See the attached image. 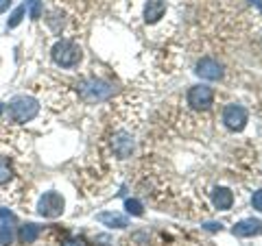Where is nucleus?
I'll use <instances>...</instances> for the list:
<instances>
[{
	"mask_svg": "<svg viewBox=\"0 0 262 246\" xmlns=\"http://www.w3.org/2000/svg\"><path fill=\"white\" fill-rule=\"evenodd\" d=\"M37 111H39L37 101H33V98H27V96L13 98L11 105H9V118H11V122H18V125L33 120V118L37 116Z\"/></svg>",
	"mask_w": 262,
	"mask_h": 246,
	"instance_id": "2",
	"label": "nucleus"
},
{
	"mask_svg": "<svg viewBox=\"0 0 262 246\" xmlns=\"http://www.w3.org/2000/svg\"><path fill=\"white\" fill-rule=\"evenodd\" d=\"M112 151L120 159L131 157V153H134V137L129 133H116L112 137Z\"/></svg>",
	"mask_w": 262,
	"mask_h": 246,
	"instance_id": "8",
	"label": "nucleus"
},
{
	"mask_svg": "<svg viewBox=\"0 0 262 246\" xmlns=\"http://www.w3.org/2000/svg\"><path fill=\"white\" fill-rule=\"evenodd\" d=\"M11 177H13V172H11V166H9V159L0 157V185L9 183Z\"/></svg>",
	"mask_w": 262,
	"mask_h": 246,
	"instance_id": "14",
	"label": "nucleus"
},
{
	"mask_svg": "<svg viewBox=\"0 0 262 246\" xmlns=\"http://www.w3.org/2000/svg\"><path fill=\"white\" fill-rule=\"evenodd\" d=\"M125 209L129 211L131 216H142V214H144L140 201H136V199H127V201H125Z\"/></svg>",
	"mask_w": 262,
	"mask_h": 246,
	"instance_id": "15",
	"label": "nucleus"
},
{
	"mask_svg": "<svg viewBox=\"0 0 262 246\" xmlns=\"http://www.w3.org/2000/svg\"><path fill=\"white\" fill-rule=\"evenodd\" d=\"M39 237V227L37 225H24L20 229V242L22 244H33Z\"/></svg>",
	"mask_w": 262,
	"mask_h": 246,
	"instance_id": "13",
	"label": "nucleus"
},
{
	"mask_svg": "<svg viewBox=\"0 0 262 246\" xmlns=\"http://www.w3.org/2000/svg\"><path fill=\"white\" fill-rule=\"evenodd\" d=\"M221 227H223L221 223H208V225H206L208 231H221Z\"/></svg>",
	"mask_w": 262,
	"mask_h": 246,
	"instance_id": "20",
	"label": "nucleus"
},
{
	"mask_svg": "<svg viewBox=\"0 0 262 246\" xmlns=\"http://www.w3.org/2000/svg\"><path fill=\"white\" fill-rule=\"evenodd\" d=\"M11 244V227L9 225H0V246Z\"/></svg>",
	"mask_w": 262,
	"mask_h": 246,
	"instance_id": "16",
	"label": "nucleus"
},
{
	"mask_svg": "<svg viewBox=\"0 0 262 246\" xmlns=\"http://www.w3.org/2000/svg\"><path fill=\"white\" fill-rule=\"evenodd\" d=\"M24 11H27V7H20V9H15V13L11 15V20H9V27H18V24L22 22Z\"/></svg>",
	"mask_w": 262,
	"mask_h": 246,
	"instance_id": "17",
	"label": "nucleus"
},
{
	"mask_svg": "<svg viewBox=\"0 0 262 246\" xmlns=\"http://www.w3.org/2000/svg\"><path fill=\"white\" fill-rule=\"evenodd\" d=\"M212 203H214L216 209L227 211V209H232V205H234V194L229 192L227 187H216V190L212 192Z\"/></svg>",
	"mask_w": 262,
	"mask_h": 246,
	"instance_id": "10",
	"label": "nucleus"
},
{
	"mask_svg": "<svg viewBox=\"0 0 262 246\" xmlns=\"http://www.w3.org/2000/svg\"><path fill=\"white\" fill-rule=\"evenodd\" d=\"M53 59L57 65H61V68H75L81 61V48L75 42L61 39V42H57L53 48Z\"/></svg>",
	"mask_w": 262,
	"mask_h": 246,
	"instance_id": "3",
	"label": "nucleus"
},
{
	"mask_svg": "<svg viewBox=\"0 0 262 246\" xmlns=\"http://www.w3.org/2000/svg\"><path fill=\"white\" fill-rule=\"evenodd\" d=\"M186 101L192 109H210L212 103H214V92L208 85H194L188 89Z\"/></svg>",
	"mask_w": 262,
	"mask_h": 246,
	"instance_id": "5",
	"label": "nucleus"
},
{
	"mask_svg": "<svg viewBox=\"0 0 262 246\" xmlns=\"http://www.w3.org/2000/svg\"><path fill=\"white\" fill-rule=\"evenodd\" d=\"M196 75L206 81H219L223 77V68H221V63L216 59H212V57H203V59L196 63Z\"/></svg>",
	"mask_w": 262,
	"mask_h": 246,
	"instance_id": "7",
	"label": "nucleus"
},
{
	"mask_svg": "<svg viewBox=\"0 0 262 246\" xmlns=\"http://www.w3.org/2000/svg\"><path fill=\"white\" fill-rule=\"evenodd\" d=\"M63 196L57 194V192H46L42 199H39V205H37V211L39 216L44 218H57L63 214Z\"/></svg>",
	"mask_w": 262,
	"mask_h": 246,
	"instance_id": "4",
	"label": "nucleus"
},
{
	"mask_svg": "<svg viewBox=\"0 0 262 246\" xmlns=\"http://www.w3.org/2000/svg\"><path fill=\"white\" fill-rule=\"evenodd\" d=\"M164 13H166V5H164L162 0H149L144 7V20L146 22H158Z\"/></svg>",
	"mask_w": 262,
	"mask_h": 246,
	"instance_id": "11",
	"label": "nucleus"
},
{
	"mask_svg": "<svg viewBox=\"0 0 262 246\" xmlns=\"http://www.w3.org/2000/svg\"><path fill=\"white\" fill-rule=\"evenodd\" d=\"M223 122L227 129L232 131H243L245 125H247V109L243 107V105H227V107L223 109Z\"/></svg>",
	"mask_w": 262,
	"mask_h": 246,
	"instance_id": "6",
	"label": "nucleus"
},
{
	"mask_svg": "<svg viewBox=\"0 0 262 246\" xmlns=\"http://www.w3.org/2000/svg\"><path fill=\"white\" fill-rule=\"evenodd\" d=\"M234 235H238V237H251V235H260L262 233V220H243V223L238 225H234Z\"/></svg>",
	"mask_w": 262,
	"mask_h": 246,
	"instance_id": "9",
	"label": "nucleus"
},
{
	"mask_svg": "<svg viewBox=\"0 0 262 246\" xmlns=\"http://www.w3.org/2000/svg\"><path fill=\"white\" fill-rule=\"evenodd\" d=\"M96 220H98V223H103V225H107V227H114V229H125L129 225L127 218H122L118 214H110V211H105V214H98Z\"/></svg>",
	"mask_w": 262,
	"mask_h": 246,
	"instance_id": "12",
	"label": "nucleus"
},
{
	"mask_svg": "<svg viewBox=\"0 0 262 246\" xmlns=\"http://www.w3.org/2000/svg\"><path fill=\"white\" fill-rule=\"evenodd\" d=\"M63 246H85V244L81 242V240H77V237H72V240H66Z\"/></svg>",
	"mask_w": 262,
	"mask_h": 246,
	"instance_id": "19",
	"label": "nucleus"
},
{
	"mask_svg": "<svg viewBox=\"0 0 262 246\" xmlns=\"http://www.w3.org/2000/svg\"><path fill=\"white\" fill-rule=\"evenodd\" d=\"M251 205H253V209L262 211V190L253 192V196H251Z\"/></svg>",
	"mask_w": 262,
	"mask_h": 246,
	"instance_id": "18",
	"label": "nucleus"
},
{
	"mask_svg": "<svg viewBox=\"0 0 262 246\" xmlns=\"http://www.w3.org/2000/svg\"><path fill=\"white\" fill-rule=\"evenodd\" d=\"M114 85L112 83H105L101 79H85L79 83V96L83 98L85 103H103L107 98L114 96Z\"/></svg>",
	"mask_w": 262,
	"mask_h": 246,
	"instance_id": "1",
	"label": "nucleus"
},
{
	"mask_svg": "<svg viewBox=\"0 0 262 246\" xmlns=\"http://www.w3.org/2000/svg\"><path fill=\"white\" fill-rule=\"evenodd\" d=\"M9 7V0H0V11H5Z\"/></svg>",
	"mask_w": 262,
	"mask_h": 246,
	"instance_id": "21",
	"label": "nucleus"
}]
</instances>
